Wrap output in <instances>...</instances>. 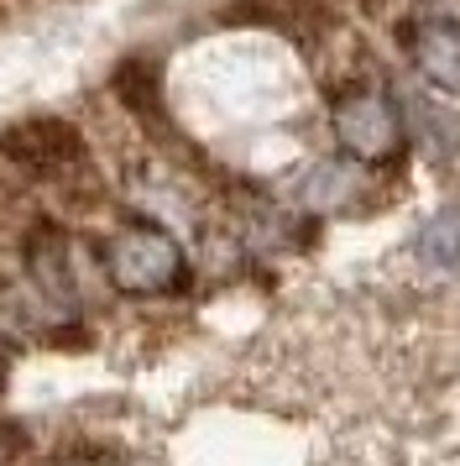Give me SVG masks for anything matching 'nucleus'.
Segmentation results:
<instances>
[{"label":"nucleus","mask_w":460,"mask_h":466,"mask_svg":"<svg viewBox=\"0 0 460 466\" xmlns=\"http://www.w3.org/2000/svg\"><path fill=\"white\" fill-rule=\"evenodd\" d=\"M429 22H460V0H424Z\"/></svg>","instance_id":"nucleus-8"},{"label":"nucleus","mask_w":460,"mask_h":466,"mask_svg":"<svg viewBox=\"0 0 460 466\" xmlns=\"http://www.w3.org/2000/svg\"><path fill=\"white\" fill-rule=\"evenodd\" d=\"M414 64L439 95H460V22H424L414 26Z\"/></svg>","instance_id":"nucleus-4"},{"label":"nucleus","mask_w":460,"mask_h":466,"mask_svg":"<svg viewBox=\"0 0 460 466\" xmlns=\"http://www.w3.org/2000/svg\"><path fill=\"white\" fill-rule=\"evenodd\" d=\"M330 131L335 147L345 152L351 163H366V168H382V163H397L403 147H408V116L387 89H351L340 95L330 110Z\"/></svg>","instance_id":"nucleus-3"},{"label":"nucleus","mask_w":460,"mask_h":466,"mask_svg":"<svg viewBox=\"0 0 460 466\" xmlns=\"http://www.w3.org/2000/svg\"><path fill=\"white\" fill-rule=\"evenodd\" d=\"M0 393H5V357H0Z\"/></svg>","instance_id":"nucleus-11"},{"label":"nucleus","mask_w":460,"mask_h":466,"mask_svg":"<svg viewBox=\"0 0 460 466\" xmlns=\"http://www.w3.org/2000/svg\"><path fill=\"white\" fill-rule=\"evenodd\" d=\"M110 89H115V100H121L131 116H146V121L163 116V74H157L152 58H125V64H115Z\"/></svg>","instance_id":"nucleus-5"},{"label":"nucleus","mask_w":460,"mask_h":466,"mask_svg":"<svg viewBox=\"0 0 460 466\" xmlns=\"http://www.w3.org/2000/svg\"><path fill=\"white\" fill-rule=\"evenodd\" d=\"M21 456V430H11V424H0V466H11Z\"/></svg>","instance_id":"nucleus-9"},{"label":"nucleus","mask_w":460,"mask_h":466,"mask_svg":"<svg viewBox=\"0 0 460 466\" xmlns=\"http://www.w3.org/2000/svg\"><path fill=\"white\" fill-rule=\"evenodd\" d=\"M355 168H345V163H319V168L304 178V189H298V199L309 205V210H340V205H351L355 199Z\"/></svg>","instance_id":"nucleus-7"},{"label":"nucleus","mask_w":460,"mask_h":466,"mask_svg":"<svg viewBox=\"0 0 460 466\" xmlns=\"http://www.w3.org/2000/svg\"><path fill=\"white\" fill-rule=\"evenodd\" d=\"M414 252L429 273H450V268H455L460 262V205H445V210L418 231Z\"/></svg>","instance_id":"nucleus-6"},{"label":"nucleus","mask_w":460,"mask_h":466,"mask_svg":"<svg viewBox=\"0 0 460 466\" xmlns=\"http://www.w3.org/2000/svg\"><path fill=\"white\" fill-rule=\"evenodd\" d=\"M105 278L131 299H163L173 289H184L188 257L173 231L131 220V226H121L105 241Z\"/></svg>","instance_id":"nucleus-1"},{"label":"nucleus","mask_w":460,"mask_h":466,"mask_svg":"<svg viewBox=\"0 0 460 466\" xmlns=\"http://www.w3.org/2000/svg\"><path fill=\"white\" fill-rule=\"evenodd\" d=\"M0 163L26 178H74L89 168V142L68 116L32 110L0 127Z\"/></svg>","instance_id":"nucleus-2"},{"label":"nucleus","mask_w":460,"mask_h":466,"mask_svg":"<svg viewBox=\"0 0 460 466\" xmlns=\"http://www.w3.org/2000/svg\"><path fill=\"white\" fill-rule=\"evenodd\" d=\"M5 16H11V0H0V22H5Z\"/></svg>","instance_id":"nucleus-10"},{"label":"nucleus","mask_w":460,"mask_h":466,"mask_svg":"<svg viewBox=\"0 0 460 466\" xmlns=\"http://www.w3.org/2000/svg\"><path fill=\"white\" fill-rule=\"evenodd\" d=\"M63 466H84V461H63Z\"/></svg>","instance_id":"nucleus-13"},{"label":"nucleus","mask_w":460,"mask_h":466,"mask_svg":"<svg viewBox=\"0 0 460 466\" xmlns=\"http://www.w3.org/2000/svg\"><path fill=\"white\" fill-rule=\"evenodd\" d=\"M0 205H5V184H0Z\"/></svg>","instance_id":"nucleus-12"}]
</instances>
